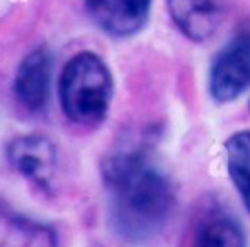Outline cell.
I'll return each mask as SVG.
<instances>
[{
  "instance_id": "obj_8",
  "label": "cell",
  "mask_w": 250,
  "mask_h": 247,
  "mask_svg": "<svg viewBox=\"0 0 250 247\" xmlns=\"http://www.w3.org/2000/svg\"><path fill=\"white\" fill-rule=\"evenodd\" d=\"M0 247H58L51 225L0 206Z\"/></svg>"
},
{
  "instance_id": "obj_5",
  "label": "cell",
  "mask_w": 250,
  "mask_h": 247,
  "mask_svg": "<svg viewBox=\"0 0 250 247\" xmlns=\"http://www.w3.org/2000/svg\"><path fill=\"white\" fill-rule=\"evenodd\" d=\"M151 0H85L90 19L116 38L136 34L148 19Z\"/></svg>"
},
{
  "instance_id": "obj_3",
  "label": "cell",
  "mask_w": 250,
  "mask_h": 247,
  "mask_svg": "<svg viewBox=\"0 0 250 247\" xmlns=\"http://www.w3.org/2000/svg\"><path fill=\"white\" fill-rule=\"evenodd\" d=\"M250 89V29L233 36L216 53L209 68V94L230 102Z\"/></svg>"
},
{
  "instance_id": "obj_10",
  "label": "cell",
  "mask_w": 250,
  "mask_h": 247,
  "mask_svg": "<svg viewBox=\"0 0 250 247\" xmlns=\"http://www.w3.org/2000/svg\"><path fill=\"white\" fill-rule=\"evenodd\" d=\"M227 169L250 213V132H238L225 143Z\"/></svg>"
},
{
  "instance_id": "obj_6",
  "label": "cell",
  "mask_w": 250,
  "mask_h": 247,
  "mask_svg": "<svg viewBox=\"0 0 250 247\" xmlns=\"http://www.w3.org/2000/svg\"><path fill=\"white\" fill-rule=\"evenodd\" d=\"M51 55L44 48L31 51L21 62L14 80V94L29 111H41L46 106L51 90Z\"/></svg>"
},
{
  "instance_id": "obj_1",
  "label": "cell",
  "mask_w": 250,
  "mask_h": 247,
  "mask_svg": "<svg viewBox=\"0 0 250 247\" xmlns=\"http://www.w3.org/2000/svg\"><path fill=\"white\" fill-rule=\"evenodd\" d=\"M109 222L128 242H146L167 225L174 210L168 178L140 150H119L102 162Z\"/></svg>"
},
{
  "instance_id": "obj_4",
  "label": "cell",
  "mask_w": 250,
  "mask_h": 247,
  "mask_svg": "<svg viewBox=\"0 0 250 247\" xmlns=\"http://www.w3.org/2000/svg\"><path fill=\"white\" fill-rule=\"evenodd\" d=\"M7 158L12 169L36 188L50 191L56 174L58 154L56 147L44 135H22L7 147Z\"/></svg>"
},
{
  "instance_id": "obj_7",
  "label": "cell",
  "mask_w": 250,
  "mask_h": 247,
  "mask_svg": "<svg viewBox=\"0 0 250 247\" xmlns=\"http://www.w3.org/2000/svg\"><path fill=\"white\" fill-rule=\"evenodd\" d=\"M167 9L177 29L194 43L213 38L223 22V0H167Z\"/></svg>"
},
{
  "instance_id": "obj_9",
  "label": "cell",
  "mask_w": 250,
  "mask_h": 247,
  "mask_svg": "<svg viewBox=\"0 0 250 247\" xmlns=\"http://www.w3.org/2000/svg\"><path fill=\"white\" fill-rule=\"evenodd\" d=\"M192 247H247V242L237 220L223 211H213L199 222Z\"/></svg>"
},
{
  "instance_id": "obj_2",
  "label": "cell",
  "mask_w": 250,
  "mask_h": 247,
  "mask_svg": "<svg viewBox=\"0 0 250 247\" xmlns=\"http://www.w3.org/2000/svg\"><path fill=\"white\" fill-rule=\"evenodd\" d=\"M60 104L75 125L94 126L105 118L114 92L109 67L90 51L77 53L60 75Z\"/></svg>"
}]
</instances>
